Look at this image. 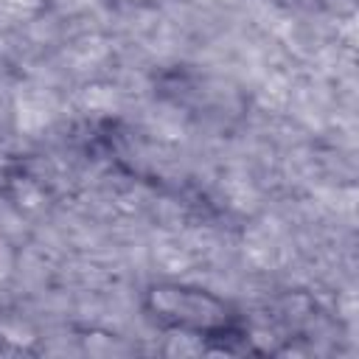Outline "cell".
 Instances as JSON below:
<instances>
[{
    "label": "cell",
    "instance_id": "1",
    "mask_svg": "<svg viewBox=\"0 0 359 359\" xmlns=\"http://www.w3.org/2000/svg\"><path fill=\"white\" fill-rule=\"evenodd\" d=\"M146 314L154 325L165 331H180V334H194L216 342H230L244 337L241 317L236 309L199 286H185V283H157L146 292Z\"/></svg>",
    "mask_w": 359,
    "mask_h": 359
}]
</instances>
